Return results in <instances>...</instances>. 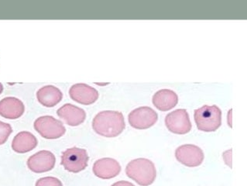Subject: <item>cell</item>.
Here are the masks:
<instances>
[{"instance_id":"cell-3","label":"cell","mask_w":247,"mask_h":186,"mask_svg":"<svg viewBox=\"0 0 247 186\" xmlns=\"http://www.w3.org/2000/svg\"><path fill=\"white\" fill-rule=\"evenodd\" d=\"M194 118L199 130L213 132L221 126L222 111L217 105H204L195 110Z\"/></svg>"},{"instance_id":"cell-20","label":"cell","mask_w":247,"mask_h":186,"mask_svg":"<svg viewBox=\"0 0 247 186\" xmlns=\"http://www.w3.org/2000/svg\"><path fill=\"white\" fill-rule=\"evenodd\" d=\"M112 186H135V185L133 183L130 182V181H120L114 183L113 184H112Z\"/></svg>"},{"instance_id":"cell-10","label":"cell","mask_w":247,"mask_h":186,"mask_svg":"<svg viewBox=\"0 0 247 186\" xmlns=\"http://www.w3.org/2000/svg\"><path fill=\"white\" fill-rule=\"evenodd\" d=\"M69 95L71 99L82 105H91L99 98V91L84 83L75 84L71 87Z\"/></svg>"},{"instance_id":"cell-17","label":"cell","mask_w":247,"mask_h":186,"mask_svg":"<svg viewBox=\"0 0 247 186\" xmlns=\"http://www.w3.org/2000/svg\"><path fill=\"white\" fill-rule=\"evenodd\" d=\"M12 133V126L9 123L0 120V145L4 144L7 141L9 135Z\"/></svg>"},{"instance_id":"cell-4","label":"cell","mask_w":247,"mask_h":186,"mask_svg":"<svg viewBox=\"0 0 247 186\" xmlns=\"http://www.w3.org/2000/svg\"><path fill=\"white\" fill-rule=\"evenodd\" d=\"M35 130L45 139L54 140L61 137L65 133L64 124L51 115H43L34 121Z\"/></svg>"},{"instance_id":"cell-11","label":"cell","mask_w":247,"mask_h":186,"mask_svg":"<svg viewBox=\"0 0 247 186\" xmlns=\"http://www.w3.org/2000/svg\"><path fill=\"white\" fill-rule=\"evenodd\" d=\"M93 173L102 179H110L119 175L121 166L116 160L111 157L99 159L93 165Z\"/></svg>"},{"instance_id":"cell-13","label":"cell","mask_w":247,"mask_h":186,"mask_svg":"<svg viewBox=\"0 0 247 186\" xmlns=\"http://www.w3.org/2000/svg\"><path fill=\"white\" fill-rule=\"evenodd\" d=\"M57 114L61 119L65 121L67 125L71 126H79L86 118V113L83 108L70 103L64 104L59 108Z\"/></svg>"},{"instance_id":"cell-16","label":"cell","mask_w":247,"mask_h":186,"mask_svg":"<svg viewBox=\"0 0 247 186\" xmlns=\"http://www.w3.org/2000/svg\"><path fill=\"white\" fill-rule=\"evenodd\" d=\"M178 102V95L170 89L159 90L153 96V104L154 106L163 112L172 109L176 106Z\"/></svg>"},{"instance_id":"cell-14","label":"cell","mask_w":247,"mask_h":186,"mask_svg":"<svg viewBox=\"0 0 247 186\" xmlns=\"http://www.w3.org/2000/svg\"><path fill=\"white\" fill-rule=\"evenodd\" d=\"M37 139L30 132L22 131L14 136L12 141V149L16 153H25L31 151L37 146Z\"/></svg>"},{"instance_id":"cell-8","label":"cell","mask_w":247,"mask_h":186,"mask_svg":"<svg viewBox=\"0 0 247 186\" xmlns=\"http://www.w3.org/2000/svg\"><path fill=\"white\" fill-rule=\"evenodd\" d=\"M175 157L184 165L195 167L201 164L205 155L203 150L196 145L184 144L176 149Z\"/></svg>"},{"instance_id":"cell-9","label":"cell","mask_w":247,"mask_h":186,"mask_svg":"<svg viewBox=\"0 0 247 186\" xmlns=\"http://www.w3.org/2000/svg\"><path fill=\"white\" fill-rule=\"evenodd\" d=\"M56 163V157L51 151L40 150L28 158V168L34 173H43L51 170Z\"/></svg>"},{"instance_id":"cell-1","label":"cell","mask_w":247,"mask_h":186,"mask_svg":"<svg viewBox=\"0 0 247 186\" xmlns=\"http://www.w3.org/2000/svg\"><path fill=\"white\" fill-rule=\"evenodd\" d=\"M125 127L124 116L118 111H102L95 115L92 121V128L95 133L106 137L119 136Z\"/></svg>"},{"instance_id":"cell-12","label":"cell","mask_w":247,"mask_h":186,"mask_svg":"<svg viewBox=\"0 0 247 186\" xmlns=\"http://www.w3.org/2000/svg\"><path fill=\"white\" fill-rule=\"evenodd\" d=\"M24 112V104L18 98L9 96L0 100V115L2 117L16 119L21 117Z\"/></svg>"},{"instance_id":"cell-5","label":"cell","mask_w":247,"mask_h":186,"mask_svg":"<svg viewBox=\"0 0 247 186\" xmlns=\"http://www.w3.org/2000/svg\"><path fill=\"white\" fill-rule=\"evenodd\" d=\"M88 155L86 150L78 147L67 149L61 155V165L70 172L78 173L88 166Z\"/></svg>"},{"instance_id":"cell-19","label":"cell","mask_w":247,"mask_h":186,"mask_svg":"<svg viewBox=\"0 0 247 186\" xmlns=\"http://www.w3.org/2000/svg\"><path fill=\"white\" fill-rule=\"evenodd\" d=\"M228 154H227V152L225 151L224 153H223V157H224V160H225V162L227 164H228V166H229L230 167H232V150H228Z\"/></svg>"},{"instance_id":"cell-6","label":"cell","mask_w":247,"mask_h":186,"mask_svg":"<svg viewBox=\"0 0 247 186\" xmlns=\"http://www.w3.org/2000/svg\"><path fill=\"white\" fill-rule=\"evenodd\" d=\"M158 115L152 108L142 106L135 108L129 114L128 120L132 127L137 129H146L157 122Z\"/></svg>"},{"instance_id":"cell-7","label":"cell","mask_w":247,"mask_h":186,"mask_svg":"<svg viewBox=\"0 0 247 186\" xmlns=\"http://www.w3.org/2000/svg\"><path fill=\"white\" fill-rule=\"evenodd\" d=\"M165 124L168 130L175 134H186L191 129L189 115L184 108H179L167 114L165 118Z\"/></svg>"},{"instance_id":"cell-2","label":"cell","mask_w":247,"mask_h":186,"mask_svg":"<svg viewBox=\"0 0 247 186\" xmlns=\"http://www.w3.org/2000/svg\"><path fill=\"white\" fill-rule=\"evenodd\" d=\"M126 174L141 186H149L154 182L157 170L154 164L146 158L131 160L126 167Z\"/></svg>"},{"instance_id":"cell-18","label":"cell","mask_w":247,"mask_h":186,"mask_svg":"<svg viewBox=\"0 0 247 186\" xmlns=\"http://www.w3.org/2000/svg\"><path fill=\"white\" fill-rule=\"evenodd\" d=\"M35 186H63V184L55 177H43L36 181Z\"/></svg>"},{"instance_id":"cell-15","label":"cell","mask_w":247,"mask_h":186,"mask_svg":"<svg viewBox=\"0 0 247 186\" xmlns=\"http://www.w3.org/2000/svg\"><path fill=\"white\" fill-rule=\"evenodd\" d=\"M61 91L54 85H45L36 91V98L45 107H54L62 100Z\"/></svg>"}]
</instances>
